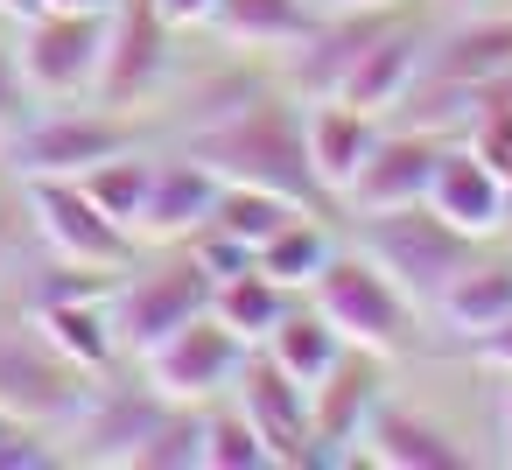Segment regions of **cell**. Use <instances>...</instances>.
Returning <instances> with one entry per match:
<instances>
[{
  "instance_id": "cell-1",
  "label": "cell",
  "mask_w": 512,
  "mask_h": 470,
  "mask_svg": "<svg viewBox=\"0 0 512 470\" xmlns=\"http://www.w3.org/2000/svg\"><path fill=\"white\" fill-rule=\"evenodd\" d=\"M218 183H253V190H274L302 211H330L316 169H309V148H302V99L295 92H239V106H211L190 141H183Z\"/></svg>"
},
{
  "instance_id": "cell-2",
  "label": "cell",
  "mask_w": 512,
  "mask_h": 470,
  "mask_svg": "<svg viewBox=\"0 0 512 470\" xmlns=\"http://www.w3.org/2000/svg\"><path fill=\"white\" fill-rule=\"evenodd\" d=\"M309 309L358 351H379V358H400L421 344V302H407L365 253H330L323 274L309 281Z\"/></svg>"
},
{
  "instance_id": "cell-3",
  "label": "cell",
  "mask_w": 512,
  "mask_h": 470,
  "mask_svg": "<svg viewBox=\"0 0 512 470\" xmlns=\"http://www.w3.org/2000/svg\"><path fill=\"white\" fill-rule=\"evenodd\" d=\"M358 253L407 295V302H435L442 281L477 253L470 232H456L449 218H435L428 204H400V211H372L358 218Z\"/></svg>"
},
{
  "instance_id": "cell-4",
  "label": "cell",
  "mask_w": 512,
  "mask_h": 470,
  "mask_svg": "<svg viewBox=\"0 0 512 470\" xmlns=\"http://www.w3.org/2000/svg\"><path fill=\"white\" fill-rule=\"evenodd\" d=\"M106 22L113 8H43L36 22H22L15 36V64L36 92V106H71L92 99L99 85V57H106Z\"/></svg>"
},
{
  "instance_id": "cell-5",
  "label": "cell",
  "mask_w": 512,
  "mask_h": 470,
  "mask_svg": "<svg viewBox=\"0 0 512 470\" xmlns=\"http://www.w3.org/2000/svg\"><path fill=\"white\" fill-rule=\"evenodd\" d=\"M85 386H92V372H78L29 316H0V407L8 414L57 435L78 414Z\"/></svg>"
},
{
  "instance_id": "cell-6",
  "label": "cell",
  "mask_w": 512,
  "mask_h": 470,
  "mask_svg": "<svg viewBox=\"0 0 512 470\" xmlns=\"http://www.w3.org/2000/svg\"><path fill=\"white\" fill-rule=\"evenodd\" d=\"M106 309H113V337H120V351H155L169 330H183L190 316H204L211 309V274L190 260V246L183 253H169V260H155V267H120V288L106 295Z\"/></svg>"
},
{
  "instance_id": "cell-7",
  "label": "cell",
  "mask_w": 512,
  "mask_h": 470,
  "mask_svg": "<svg viewBox=\"0 0 512 470\" xmlns=\"http://www.w3.org/2000/svg\"><path fill=\"white\" fill-rule=\"evenodd\" d=\"M246 351H253V344L232 337V330L204 309V316H190L183 330H169L155 351H141V365H148V386H155L169 407H211V400L232 393Z\"/></svg>"
},
{
  "instance_id": "cell-8",
  "label": "cell",
  "mask_w": 512,
  "mask_h": 470,
  "mask_svg": "<svg viewBox=\"0 0 512 470\" xmlns=\"http://www.w3.org/2000/svg\"><path fill=\"white\" fill-rule=\"evenodd\" d=\"M176 78V29L162 22L155 0H113V22H106V57H99V106H148L162 85Z\"/></svg>"
},
{
  "instance_id": "cell-9",
  "label": "cell",
  "mask_w": 512,
  "mask_h": 470,
  "mask_svg": "<svg viewBox=\"0 0 512 470\" xmlns=\"http://www.w3.org/2000/svg\"><path fill=\"white\" fill-rule=\"evenodd\" d=\"M29 218H36L43 246H50L57 260H71V267H106V274H120V267L134 260V232H120V225L85 197L78 176H29Z\"/></svg>"
},
{
  "instance_id": "cell-10",
  "label": "cell",
  "mask_w": 512,
  "mask_h": 470,
  "mask_svg": "<svg viewBox=\"0 0 512 470\" xmlns=\"http://www.w3.org/2000/svg\"><path fill=\"white\" fill-rule=\"evenodd\" d=\"M162 414H169V400H162L155 386H85L78 414H71L57 435L71 442V456H78V463L134 470V456H141V442L155 435V421H162Z\"/></svg>"
},
{
  "instance_id": "cell-11",
  "label": "cell",
  "mask_w": 512,
  "mask_h": 470,
  "mask_svg": "<svg viewBox=\"0 0 512 470\" xmlns=\"http://www.w3.org/2000/svg\"><path fill=\"white\" fill-rule=\"evenodd\" d=\"M386 400V372L379 351L344 344V358L309 386V463H344L372 421V407Z\"/></svg>"
},
{
  "instance_id": "cell-12",
  "label": "cell",
  "mask_w": 512,
  "mask_h": 470,
  "mask_svg": "<svg viewBox=\"0 0 512 470\" xmlns=\"http://www.w3.org/2000/svg\"><path fill=\"white\" fill-rule=\"evenodd\" d=\"M120 148H127V127L106 113H29L8 134V169L22 183L29 176H85L92 162H106Z\"/></svg>"
},
{
  "instance_id": "cell-13",
  "label": "cell",
  "mask_w": 512,
  "mask_h": 470,
  "mask_svg": "<svg viewBox=\"0 0 512 470\" xmlns=\"http://www.w3.org/2000/svg\"><path fill=\"white\" fill-rule=\"evenodd\" d=\"M435 155H442V134H421V127H386L379 120V141L372 155L358 162V176L344 183V211L351 218H372V211H400V204H421L428 197V176H435Z\"/></svg>"
},
{
  "instance_id": "cell-14",
  "label": "cell",
  "mask_w": 512,
  "mask_h": 470,
  "mask_svg": "<svg viewBox=\"0 0 512 470\" xmlns=\"http://www.w3.org/2000/svg\"><path fill=\"white\" fill-rule=\"evenodd\" d=\"M400 22V8H330V15H316V29L288 50V92L295 99H337V85H344V71L365 57V43L379 36V29H393Z\"/></svg>"
},
{
  "instance_id": "cell-15",
  "label": "cell",
  "mask_w": 512,
  "mask_h": 470,
  "mask_svg": "<svg viewBox=\"0 0 512 470\" xmlns=\"http://www.w3.org/2000/svg\"><path fill=\"white\" fill-rule=\"evenodd\" d=\"M232 407L253 421V435L267 442L274 463H309V386L288 379L267 351H246V365L232 379Z\"/></svg>"
},
{
  "instance_id": "cell-16",
  "label": "cell",
  "mask_w": 512,
  "mask_h": 470,
  "mask_svg": "<svg viewBox=\"0 0 512 470\" xmlns=\"http://www.w3.org/2000/svg\"><path fill=\"white\" fill-rule=\"evenodd\" d=\"M218 211V176L183 148V155H162L148 162V197H141V218H134V239H155V246H190Z\"/></svg>"
},
{
  "instance_id": "cell-17",
  "label": "cell",
  "mask_w": 512,
  "mask_h": 470,
  "mask_svg": "<svg viewBox=\"0 0 512 470\" xmlns=\"http://www.w3.org/2000/svg\"><path fill=\"white\" fill-rule=\"evenodd\" d=\"M435 218H449L456 232H470L477 246L491 239V232H505L512 225V197H505V183L491 176V162L484 155H470L463 141H442V155H435V176H428V197H421Z\"/></svg>"
},
{
  "instance_id": "cell-18",
  "label": "cell",
  "mask_w": 512,
  "mask_h": 470,
  "mask_svg": "<svg viewBox=\"0 0 512 470\" xmlns=\"http://www.w3.org/2000/svg\"><path fill=\"white\" fill-rule=\"evenodd\" d=\"M358 442H365V463H379V470H463L470 463V449L435 414L400 407V400H379Z\"/></svg>"
},
{
  "instance_id": "cell-19",
  "label": "cell",
  "mask_w": 512,
  "mask_h": 470,
  "mask_svg": "<svg viewBox=\"0 0 512 470\" xmlns=\"http://www.w3.org/2000/svg\"><path fill=\"white\" fill-rule=\"evenodd\" d=\"M372 141H379V113H358L351 99H302V148H309V169L330 204L344 197V183L358 176Z\"/></svg>"
},
{
  "instance_id": "cell-20",
  "label": "cell",
  "mask_w": 512,
  "mask_h": 470,
  "mask_svg": "<svg viewBox=\"0 0 512 470\" xmlns=\"http://www.w3.org/2000/svg\"><path fill=\"white\" fill-rule=\"evenodd\" d=\"M421 71L449 78V85H491V78H505L512 71V8H470V15H456L428 43Z\"/></svg>"
},
{
  "instance_id": "cell-21",
  "label": "cell",
  "mask_w": 512,
  "mask_h": 470,
  "mask_svg": "<svg viewBox=\"0 0 512 470\" xmlns=\"http://www.w3.org/2000/svg\"><path fill=\"white\" fill-rule=\"evenodd\" d=\"M421 57H428V36L414 29V22H393V29H379L372 43H365V57L344 71V85H337V99H351L358 113H393L400 99H407V85L421 78Z\"/></svg>"
},
{
  "instance_id": "cell-22",
  "label": "cell",
  "mask_w": 512,
  "mask_h": 470,
  "mask_svg": "<svg viewBox=\"0 0 512 470\" xmlns=\"http://www.w3.org/2000/svg\"><path fill=\"white\" fill-rule=\"evenodd\" d=\"M442 323H449V337H484V330H498L505 316H512V260H484V253H470L449 281H442V295L428 302Z\"/></svg>"
},
{
  "instance_id": "cell-23",
  "label": "cell",
  "mask_w": 512,
  "mask_h": 470,
  "mask_svg": "<svg viewBox=\"0 0 512 470\" xmlns=\"http://www.w3.org/2000/svg\"><path fill=\"white\" fill-rule=\"evenodd\" d=\"M204 29H218L232 50H281L288 57L316 29V8L309 0H218Z\"/></svg>"
},
{
  "instance_id": "cell-24",
  "label": "cell",
  "mask_w": 512,
  "mask_h": 470,
  "mask_svg": "<svg viewBox=\"0 0 512 470\" xmlns=\"http://www.w3.org/2000/svg\"><path fill=\"white\" fill-rule=\"evenodd\" d=\"M288 309H295V295H288L281 281H267L260 267L225 274V281L211 288V316H218L232 337H246V344H267V330H274Z\"/></svg>"
},
{
  "instance_id": "cell-25",
  "label": "cell",
  "mask_w": 512,
  "mask_h": 470,
  "mask_svg": "<svg viewBox=\"0 0 512 470\" xmlns=\"http://www.w3.org/2000/svg\"><path fill=\"white\" fill-rule=\"evenodd\" d=\"M253 351H267L288 379H302V386H316L337 358H344V337L316 316V309H288L274 330H267V344H253Z\"/></svg>"
},
{
  "instance_id": "cell-26",
  "label": "cell",
  "mask_w": 512,
  "mask_h": 470,
  "mask_svg": "<svg viewBox=\"0 0 512 470\" xmlns=\"http://www.w3.org/2000/svg\"><path fill=\"white\" fill-rule=\"evenodd\" d=\"M337 246H330V232L316 225V211H302V218H288L260 253H253V267L267 274V281H281L288 295H309V281L323 274V260H330Z\"/></svg>"
},
{
  "instance_id": "cell-27",
  "label": "cell",
  "mask_w": 512,
  "mask_h": 470,
  "mask_svg": "<svg viewBox=\"0 0 512 470\" xmlns=\"http://www.w3.org/2000/svg\"><path fill=\"white\" fill-rule=\"evenodd\" d=\"M288 218H302V204H288V197H274V190H253V183H218V211H211V225L232 232L239 246L260 253Z\"/></svg>"
},
{
  "instance_id": "cell-28",
  "label": "cell",
  "mask_w": 512,
  "mask_h": 470,
  "mask_svg": "<svg viewBox=\"0 0 512 470\" xmlns=\"http://www.w3.org/2000/svg\"><path fill=\"white\" fill-rule=\"evenodd\" d=\"M197 470H274V456H267V442L253 435V421L239 407H204Z\"/></svg>"
},
{
  "instance_id": "cell-29",
  "label": "cell",
  "mask_w": 512,
  "mask_h": 470,
  "mask_svg": "<svg viewBox=\"0 0 512 470\" xmlns=\"http://www.w3.org/2000/svg\"><path fill=\"white\" fill-rule=\"evenodd\" d=\"M78 183H85V197H92V204H99V211H106L120 232H134V218H141V197H148V162H141V155H127V148H120V155L92 162Z\"/></svg>"
},
{
  "instance_id": "cell-30",
  "label": "cell",
  "mask_w": 512,
  "mask_h": 470,
  "mask_svg": "<svg viewBox=\"0 0 512 470\" xmlns=\"http://www.w3.org/2000/svg\"><path fill=\"white\" fill-rule=\"evenodd\" d=\"M197 435H204V407H169L141 442L134 470H197Z\"/></svg>"
},
{
  "instance_id": "cell-31",
  "label": "cell",
  "mask_w": 512,
  "mask_h": 470,
  "mask_svg": "<svg viewBox=\"0 0 512 470\" xmlns=\"http://www.w3.org/2000/svg\"><path fill=\"white\" fill-rule=\"evenodd\" d=\"M470 155H484L491 162V176L505 183V197H512V99H491V106H477L470 113V127L456 134Z\"/></svg>"
},
{
  "instance_id": "cell-32",
  "label": "cell",
  "mask_w": 512,
  "mask_h": 470,
  "mask_svg": "<svg viewBox=\"0 0 512 470\" xmlns=\"http://www.w3.org/2000/svg\"><path fill=\"white\" fill-rule=\"evenodd\" d=\"M50 463H57V442L0 407V470H50Z\"/></svg>"
},
{
  "instance_id": "cell-33",
  "label": "cell",
  "mask_w": 512,
  "mask_h": 470,
  "mask_svg": "<svg viewBox=\"0 0 512 470\" xmlns=\"http://www.w3.org/2000/svg\"><path fill=\"white\" fill-rule=\"evenodd\" d=\"M190 260H197V267L211 274V288H218L225 274H246V267H253V246H239V239L218 232V225H204V232L190 239Z\"/></svg>"
},
{
  "instance_id": "cell-34",
  "label": "cell",
  "mask_w": 512,
  "mask_h": 470,
  "mask_svg": "<svg viewBox=\"0 0 512 470\" xmlns=\"http://www.w3.org/2000/svg\"><path fill=\"white\" fill-rule=\"evenodd\" d=\"M29 113H36V92H29L22 64H15V43L0 36V134H15Z\"/></svg>"
},
{
  "instance_id": "cell-35",
  "label": "cell",
  "mask_w": 512,
  "mask_h": 470,
  "mask_svg": "<svg viewBox=\"0 0 512 470\" xmlns=\"http://www.w3.org/2000/svg\"><path fill=\"white\" fill-rule=\"evenodd\" d=\"M470 358H477V365H491V372H512V316H505L498 330L470 337Z\"/></svg>"
},
{
  "instance_id": "cell-36",
  "label": "cell",
  "mask_w": 512,
  "mask_h": 470,
  "mask_svg": "<svg viewBox=\"0 0 512 470\" xmlns=\"http://www.w3.org/2000/svg\"><path fill=\"white\" fill-rule=\"evenodd\" d=\"M155 8H162V22H169V29H204L218 0H155Z\"/></svg>"
},
{
  "instance_id": "cell-37",
  "label": "cell",
  "mask_w": 512,
  "mask_h": 470,
  "mask_svg": "<svg viewBox=\"0 0 512 470\" xmlns=\"http://www.w3.org/2000/svg\"><path fill=\"white\" fill-rule=\"evenodd\" d=\"M498 463H512V372H498Z\"/></svg>"
},
{
  "instance_id": "cell-38",
  "label": "cell",
  "mask_w": 512,
  "mask_h": 470,
  "mask_svg": "<svg viewBox=\"0 0 512 470\" xmlns=\"http://www.w3.org/2000/svg\"><path fill=\"white\" fill-rule=\"evenodd\" d=\"M43 0H0V22H36Z\"/></svg>"
},
{
  "instance_id": "cell-39",
  "label": "cell",
  "mask_w": 512,
  "mask_h": 470,
  "mask_svg": "<svg viewBox=\"0 0 512 470\" xmlns=\"http://www.w3.org/2000/svg\"><path fill=\"white\" fill-rule=\"evenodd\" d=\"M316 15H330V8H400V0H309Z\"/></svg>"
},
{
  "instance_id": "cell-40",
  "label": "cell",
  "mask_w": 512,
  "mask_h": 470,
  "mask_svg": "<svg viewBox=\"0 0 512 470\" xmlns=\"http://www.w3.org/2000/svg\"><path fill=\"white\" fill-rule=\"evenodd\" d=\"M43 8H113V0H43Z\"/></svg>"
},
{
  "instance_id": "cell-41",
  "label": "cell",
  "mask_w": 512,
  "mask_h": 470,
  "mask_svg": "<svg viewBox=\"0 0 512 470\" xmlns=\"http://www.w3.org/2000/svg\"><path fill=\"white\" fill-rule=\"evenodd\" d=\"M449 15H470V8H491V0H442Z\"/></svg>"
},
{
  "instance_id": "cell-42",
  "label": "cell",
  "mask_w": 512,
  "mask_h": 470,
  "mask_svg": "<svg viewBox=\"0 0 512 470\" xmlns=\"http://www.w3.org/2000/svg\"><path fill=\"white\" fill-rule=\"evenodd\" d=\"M0 253H8V225H0Z\"/></svg>"
},
{
  "instance_id": "cell-43",
  "label": "cell",
  "mask_w": 512,
  "mask_h": 470,
  "mask_svg": "<svg viewBox=\"0 0 512 470\" xmlns=\"http://www.w3.org/2000/svg\"><path fill=\"white\" fill-rule=\"evenodd\" d=\"M491 8H512V0H491Z\"/></svg>"
}]
</instances>
